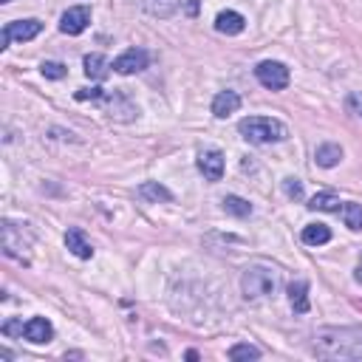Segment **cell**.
I'll return each mask as SVG.
<instances>
[{
    "mask_svg": "<svg viewBox=\"0 0 362 362\" xmlns=\"http://www.w3.org/2000/svg\"><path fill=\"white\" fill-rule=\"evenodd\" d=\"M88 23H91V9L88 6H74V9H68L60 18V32L77 37V34H83L88 29Z\"/></svg>",
    "mask_w": 362,
    "mask_h": 362,
    "instance_id": "8992f818",
    "label": "cell"
},
{
    "mask_svg": "<svg viewBox=\"0 0 362 362\" xmlns=\"http://www.w3.org/2000/svg\"><path fill=\"white\" fill-rule=\"evenodd\" d=\"M198 170L207 181H221L224 176V153L221 151H201L198 153Z\"/></svg>",
    "mask_w": 362,
    "mask_h": 362,
    "instance_id": "ba28073f",
    "label": "cell"
},
{
    "mask_svg": "<svg viewBox=\"0 0 362 362\" xmlns=\"http://www.w3.org/2000/svg\"><path fill=\"white\" fill-rule=\"evenodd\" d=\"M23 331H26L23 320H6V323H4V334H6V337H18V334L23 337Z\"/></svg>",
    "mask_w": 362,
    "mask_h": 362,
    "instance_id": "d4e9b609",
    "label": "cell"
},
{
    "mask_svg": "<svg viewBox=\"0 0 362 362\" xmlns=\"http://www.w3.org/2000/svg\"><path fill=\"white\" fill-rule=\"evenodd\" d=\"M230 359H260V351L255 348V345H249V342H238V345H232L230 348Z\"/></svg>",
    "mask_w": 362,
    "mask_h": 362,
    "instance_id": "7402d4cb",
    "label": "cell"
},
{
    "mask_svg": "<svg viewBox=\"0 0 362 362\" xmlns=\"http://www.w3.org/2000/svg\"><path fill=\"white\" fill-rule=\"evenodd\" d=\"M342 221H345L348 230L359 232L362 230V204H354V201L342 204Z\"/></svg>",
    "mask_w": 362,
    "mask_h": 362,
    "instance_id": "44dd1931",
    "label": "cell"
},
{
    "mask_svg": "<svg viewBox=\"0 0 362 362\" xmlns=\"http://www.w3.org/2000/svg\"><path fill=\"white\" fill-rule=\"evenodd\" d=\"M288 303H292L295 314H306L309 312V283L306 280H292L288 283Z\"/></svg>",
    "mask_w": 362,
    "mask_h": 362,
    "instance_id": "30bf717a",
    "label": "cell"
},
{
    "mask_svg": "<svg viewBox=\"0 0 362 362\" xmlns=\"http://www.w3.org/2000/svg\"><path fill=\"white\" fill-rule=\"evenodd\" d=\"M0 4H12V0H0Z\"/></svg>",
    "mask_w": 362,
    "mask_h": 362,
    "instance_id": "83f0119b",
    "label": "cell"
},
{
    "mask_svg": "<svg viewBox=\"0 0 362 362\" xmlns=\"http://www.w3.org/2000/svg\"><path fill=\"white\" fill-rule=\"evenodd\" d=\"M356 283H362V260H359V266H356Z\"/></svg>",
    "mask_w": 362,
    "mask_h": 362,
    "instance_id": "4316f807",
    "label": "cell"
},
{
    "mask_svg": "<svg viewBox=\"0 0 362 362\" xmlns=\"http://www.w3.org/2000/svg\"><path fill=\"white\" fill-rule=\"evenodd\" d=\"M102 97H105L102 88H83V91H77V99H80V102H85V99H94V102H97V99H102Z\"/></svg>",
    "mask_w": 362,
    "mask_h": 362,
    "instance_id": "484cf974",
    "label": "cell"
},
{
    "mask_svg": "<svg viewBox=\"0 0 362 362\" xmlns=\"http://www.w3.org/2000/svg\"><path fill=\"white\" fill-rule=\"evenodd\" d=\"M40 71H43V77H48V80H62L68 74V68L62 62H43Z\"/></svg>",
    "mask_w": 362,
    "mask_h": 362,
    "instance_id": "603a6c76",
    "label": "cell"
},
{
    "mask_svg": "<svg viewBox=\"0 0 362 362\" xmlns=\"http://www.w3.org/2000/svg\"><path fill=\"white\" fill-rule=\"evenodd\" d=\"M215 29H218L221 34H241L246 29V20L238 12H221L218 18H215Z\"/></svg>",
    "mask_w": 362,
    "mask_h": 362,
    "instance_id": "7c38bea8",
    "label": "cell"
},
{
    "mask_svg": "<svg viewBox=\"0 0 362 362\" xmlns=\"http://www.w3.org/2000/svg\"><path fill=\"white\" fill-rule=\"evenodd\" d=\"M314 159H317L320 167H337L340 159H342V148H340V144H334V141H326V144H320V148H317Z\"/></svg>",
    "mask_w": 362,
    "mask_h": 362,
    "instance_id": "5bb4252c",
    "label": "cell"
},
{
    "mask_svg": "<svg viewBox=\"0 0 362 362\" xmlns=\"http://www.w3.org/2000/svg\"><path fill=\"white\" fill-rule=\"evenodd\" d=\"M43 32V23L37 18H29V20H15V23H6L4 26V34H0V51H6L12 40H20V43H29L34 40L37 34Z\"/></svg>",
    "mask_w": 362,
    "mask_h": 362,
    "instance_id": "5b68a950",
    "label": "cell"
},
{
    "mask_svg": "<svg viewBox=\"0 0 362 362\" xmlns=\"http://www.w3.org/2000/svg\"><path fill=\"white\" fill-rule=\"evenodd\" d=\"M309 209H314V212H340V198L334 193H317L309 201Z\"/></svg>",
    "mask_w": 362,
    "mask_h": 362,
    "instance_id": "ffe728a7",
    "label": "cell"
},
{
    "mask_svg": "<svg viewBox=\"0 0 362 362\" xmlns=\"http://www.w3.org/2000/svg\"><path fill=\"white\" fill-rule=\"evenodd\" d=\"M314 354L323 359H362V328H320L314 334Z\"/></svg>",
    "mask_w": 362,
    "mask_h": 362,
    "instance_id": "6da1fadb",
    "label": "cell"
},
{
    "mask_svg": "<svg viewBox=\"0 0 362 362\" xmlns=\"http://www.w3.org/2000/svg\"><path fill=\"white\" fill-rule=\"evenodd\" d=\"M238 108H241V97H238L235 91H221L218 97L212 99V113L218 116V119H227V116H232Z\"/></svg>",
    "mask_w": 362,
    "mask_h": 362,
    "instance_id": "8fae6325",
    "label": "cell"
},
{
    "mask_svg": "<svg viewBox=\"0 0 362 362\" xmlns=\"http://www.w3.org/2000/svg\"><path fill=\"white\" fill-rule=\"evenodd\" d=\"M241 136L252 144H272V141H283L288 136L286 125L277 119H266V116H246L238 125Z\"/></svg>",
    "mask_w": 362,
    "mask_h": 362,
    "instance_id": "3957f363",
    "label": "cell"
},
{
    "mask_svg": "<svg viewBox=\"0 0 362 362\" xmlns=\"http://www.w3.org/2000/svg\"><path fill=\"white\" fill-rule=\"evenodd\" d=\"M23 337H26L29 342H34V345H43V342H51L54 328H51V323H48L46 317H32V320L26 323Z\"/></svg>",
    "mask_w": 362,
    "mask_h": 362,
    "instance_id": "9c48e42d",
    "label": "cell"
},
{
    "mask_svg": "<svg viewBox=\"0 0 362 362\" xmlns=\"http://www.w3.org/2000/svg\"><path fill=\"white\" fill-rule=\"evenodd\" d=\"M139 195H141L144 201H173V193H170L167 187H162L159 181H144V184L139 187Z\"/></svg>",
    "mask_w": 362,
    "mask_h": 362,
    "instance_id": "e0dca14e",
    "label": "cell"
},
{
    "mask_svg": "<svg viewBox=\"0 0 362 362\" xmlns=\"http://www.w3.org/2000/svg\"><path fill=\"white\" fill-rule=\"evenodd\" d=\"M283 193H286L288 198L300 201V198H303V184H300L298 179H283Z\"/></svg>",
    "mask_w": 362,
    "mask_h": 362,
    "instance_id": "cb8c5ba5",
    "label": "cell"
},
{
    "mask_svg": "<svg viewBox=\"0 0 362 362\" xmlns=\"http://www.w3.org/2000/svg\"><path fill=\"white\" fill-rule=\"evenodd\" d=\"M148 68V51L144 48H127L125 54H119L113 60V71L116 74H139V71Z\"/></svg>",
    "mask_w": 362,
    "mask_h": 362,
    "instance_id": "52a82bcc",
    "label": "cell"
},
{
    "mask_svg": "<svg viewBox=\"0 0 362 362\" xmlns=\"http://www.w3.org/2000/svg\"><path fill=\"white\" fill-rule=\"evenodd\" d=\"M255 77H258V83H260L263 88H269V91H283V88L288 85V68H286L283 62H277V60H263V62H258V68H255Z\"/></svg>",
    "mask_w": 362,
    "mask_h": 362,
    "instance_id": "277c9868",
    "label": "cell"
},
{
    "mask_svg": "<svg viewBox=\"0 0 362 362\" xmlns=\"http://www.w3.org/2000/svg\"><path fill=\"white\" fill-rule=\"evenodd\" d=\"M141 6L156 18H170L179 9V0H141Z\"/></svg>",
    "mask_w": 362,
    "mask_h": 362,
    "instance_id": "d6986e66",
    "label": "cell"
},
{
    "mask_svg": "<svg viewBox=\"0 0 362 362\" xmlns=\"http://www.w3.org/2000/svg\"><path fill=\"white\" fill-rule=\"evenodd\" d=\"M65 246L71 249V252H74L77 258H91L94 255V249H91V244L85 241V235H83V230H68L65 232Z\"/></svg>",
    "mask_w": 362,
    "mask_h": 362,
    "instance_id": "4fadbf2b",
    "label": "cell"
},
{
    "mask_svg": "<svg viewBox=\"0 0 362 362\" xmlns=\"http://www.w3.org/2000/svg\"><path fill=\"white\" fill-rule=\"evenodd\" d=\"M280 288V272L266 263H252L241 274V292L246 300H263L272 298Z\"/></svg>",
    "mask_w": 362,
    "mask_h": 362,
    "instance_id": "7a4b0ae2",
    "label": "cell"
},
{
    "mask_svg": "<svg viewBox=\"0 0 362 362\" xmlns=\"http://www.w3.org/2000/svg\"><path fill=\"white\" fill-rule=\"evenodd\" d=\"M221 204H224V209L230 215H235V218H249L252 215V204L246 198H241V195H227Z\"/></svg>",
    "mask_w": 362,
    "mask_h": 362,
    "instance_id": "ac0fdd59",
    "label": "cell"
},
{
    "mask_svg": "<svg viewBox=\"0 0 362 362\" xmlns=\"http://www.w3.org/2000/svg\"><path fill=\"white\" fill-rule=\"evenodd\" d=\"M111 68H113V65H108V60H105L102 54H88V57H85V74H88L91 80H105V77L111 74Z\"/></svg>",
    "mask_w": 362,
    "mask_h": 362,
    "instance_id": "9a60e30c",
    "label": "cell"
},
{
    "mask_svg": "<svg viewBox=\"0 0 362 362\" xmlns=\"http://www.w3.org/2000/svg\"><path fill=\"white\" fill-rule=\"evenodd\" d=\"M328 241H331V230L326 224H309L303 230V244H309V246H323Z\"/></svg>",
    "mask_w": 362,
    "mask_h": 362,
    "instance_id": "2e32d148",
    "label": "cell"
}]
</instances>
